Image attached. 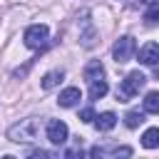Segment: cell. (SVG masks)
I'll return each instance as SVG.
<instances>
[{"label":"cell","mask_w":159,"mask_h":159,"mask_svg":"<svg viewBox=\"0 0 159 159\" xmlns=\"http://www.w3.org/2000/svg\"><path fill=\"white\" fill-rule=\"evenodd\" d=\"M37 134H40V122L35 117L20 119L17 124H12L7 129V139L17 142V144H32V142H37Z\"/></svg>","instance_id":"1"},{"label":"cell","mask_w":159,"mask_h":159,"mask_svg":"<svg viewBox=\"0 0 159 159\" xmlns=\"http://www.w3.org/2000/svg\"><path fill=\"white\" fill-rule=\"evenodd\" d=\"M144 82H147V77L137 70V72H129L127 77H124V82L117 87V102H129L142 87H144Z\"/></svg>","instance_id":"2"},{"label":"cell","mask_w":159,"mask_h":159,"mask_svg":"<svg viewBox=\"0 0 159 159\" xmlns=\"http://www.w3.org/2000/svg\"><path fill=\"white\" fill-rule=\"evenodd\" d=\"M134 52H137V40H134L132 35H122V37L114 42V47H112V57H114L117 65L129 62V60L134 57Z\"/></svg>","instance_id":"3"},{"label":"cell","mask_w":159,"mask_h":159,"mask_svg":"<svg viewBox=\"0 0 159 159\" xmlns=\"http://www.w3.org/2000/svg\"><path fill=\"white\" fill-rule=\"evenodd\" d=\"M22 40H25V45L30 50H42L47 45V40H50V30H47V25H30L25 30Z\"/></svg>","instance_id":"4"},{"label":"cell","mask_w":159,"mask_h":159,"mask_svg":"<svg viewBox=\"0 0 159 159\" xmlns=\"http://www.w3.org/2000/svg\"><path fill=\"white\" fill-rule=\"evenodd\" d=\"M67 137H70V129H67L65 122H60V119H50L47 122V142L50 144L60 147V144L67 142Z\"/></svg>","instance_id":"5"},{"label":"cell","mask_w":159,"mask_h":159,"mask_svg":"<svg viewBox=\"0 0 159 159\" xmlns=\"http://www.w3.org/2000/svg\"><path fill=\"white\" fill-rule=\"evenodd\" d=\"M89 157H109V159H119V157H132V147H92Z\"/></svg>","instance_id":"6"},{"label":"cell","mask_w":159,"mask_h":159,"mask_svg":"<svg viewBox=\"0 0 159 159\" xmlns=\"http://www.w3.org/2000/svg\"><path fill=\"white\" fill-rule=\"evenodd\" d=\"M139 62L147 65V67H154L159 62V45L157 42H147L142 50H139Z\"/></svg>","instance_id":"7"},{"label":"cell","mask_w":159,"mask_h":159,"mask_svg":"<svg viewBox=\"0 0 159 159\" xmlns=\"http://www.w3.org/2000/svg\"><path fill=\"white\" fill-rule=\"evenodd\" d=\"M80 99H82V92H80V87H67V89H62V92H60V97H57V104H60V107H75Z\"/></svg>","instance_id":"8"},{"label":"cell","mask_w":159,"mask_h":159,"mask_svg":"<svg viewBox=\"0 0 159 159\" xmlns=\"http://www.w3.org/2000/svg\"><path fill=\"white\" fill-rule=\"evenodd\" d=\"M107 92H109V84H107V80H104V77H99V80H92V82H89V99H92V102H94V99H102Z\"/></svg>","instance_id":"9"},{"label":"cell","mask_w":159,"mask_h":159,"mask_svg":"<svg viewBox=\"0 0 159 159\" xmlns=\"http://www.w3.org/2000/svg\"><path fill=\"white\" fill-rule=\"evenodd\" d=\"M114 124H117V114L114 112H102L99 117H94V127L99 132H109Z\"/></svg>","instance_id":"10"},{"label":"cell","mask_w":159,"mask_h":159,"mask_svg":"<svg viewBox=\"0 0 159 159\" xmlns=\"http://www.w3.org/2000/svg\"><path fill=\"white\" fill-rule=\"evenodd\" d=\"M99 77H104V67H102L99 60H92V62L84 67V80L92 82V80H99Z\"/></svg>","instance_id":"11"},{"label":"cell","mask_w":159,"mask_h":159,"mask_svg":"<svg viewBox=\"0 0 159 159\" xmlns=\"http://www.w3.org/2000/svg\"><path fill=\"white\" fill-rule=\"evenodd\" d=\"M62 80H65V72H62V70H50V72L42 77V89H52V87H57Z\"/></svg>","instance_id":"12"},{"label":"cell","mask_w":159,"mask_h":159,"mask_svg":"<svg viewBox=\"0 0 159 159\" xmlns=\"http://www.w3.org/2000/svg\"><path fill=\"white\" fill-rule=\"evenodd\" d=\"M142 144H144L147 149H157V147H159V129H157V127L147 129L144 137H142Z\"/></svg>","instance_id":"13"},{"label":"cell","mask_w":159,"mask_h":159,"mask_svg":"<svg viewBox=\"0 0 159 159\" xmlns=\"http://www.w3.org/2000/svg\"><path fill=\"white\" fill-rule=\"evenodd\" d=\"M144 112H149V114L159 112V92H149L144 97Z\"/></svg>","instance_id":"14"},{"label":"cell","mask_w":159,"mask_h":159,"mask_svg":"<svg viewBox=\"0 0 159 159\" xmlns=\"http://www.w3.org/2000/svg\"><path fill=\"white\" fill-rule=\"evenodd\" d=\"M142 122H144V112H137V109H132V112H127V114H124V124H127L129 129L139 127Z\"/></svg>","instance_id":"15"},{"label":"cell","mask_w":159,"mask_h":159,"mask_svg":"<svg viewBox=\"0 0 159 159\" xmlns=\"http://www.w3.org/2000/svg\"><path fill=\"white\" fill-rule=\"evenodd\" d=\"M82 25H84L82 45H84V47H92V45H94V32H92V25H89V20H87V12H84V20H82Z\"/></svg>","instance_id":"16"},{"label":"cell","mask_w":159,"mask_h":159,"mask_svg":"<svg viewBox=\"0 0 159 159\" xmlns=\"http://www.w3.org/2000/svg\"><path fill=\"white\" fill-rule=\"evenodd\" d=\"M157 17H159V5L154 2V5H149V10H147L144 20H147V25H157Z\"/></svg>","instance_id":"17"},{"label":"cell","mask_w":159,"mask_h":159,"mask_svg":"<svg viewBox=\"0 0 159 159\" xmlns=\"http://www.w3.org/2000/svg\"><path fill=\"white\" fill-rule=\"evenodd\" d=\"M94 117H97V114H94V112H92L89 107L80 112V122H87V124H92V122H94Z\"/></svg>","instance_id":"18"},{"label":"cell","mask_w":159,"mask_h":159,"mask_svg":"<svg viewBox=\"0 0 159 159\" xmlns=\"http://www.w3.org/2000/svg\"><path fill=\"white\" fill-rule=\"evenodd\" d=\"M139 2H144V5H154L157 0H139Z\"/></svg>","instance_id":"19"}]
</instances>
